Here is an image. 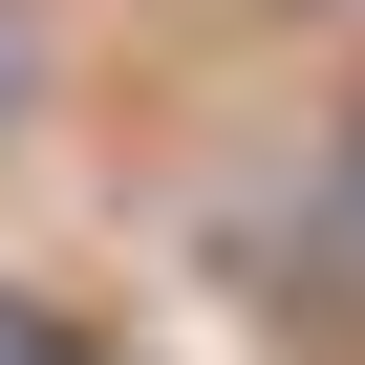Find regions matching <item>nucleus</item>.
I'll return each mask as SVG.
<instances>
[{"instance_id": "1", "label": "nucleus", "mask_w": 365, "mask_h": 365, "mask_svg": "<svg viewBox=\"0 0 365 365\" xmlns=\"http://www.w3.org/2000/svg\"><path fill=\"white\" fill-rule=\"evenodd\" d=\"M0 365H86V344H65V322H43V301H0Z\"/></svg>"}, {"instance_id": "2", "label": "nucleus", "mask_w": 365, "mask_h": 365, "mask_svg": "<svg viewBox=\"0 0 365 365\" xmlns=\"http://www.w3.org/2000/svg\"><path fill=\"white\" fill-rule=\"evenodd\" d=\"M0 108H22V22H0Z\"/></svg>"}]
</instances>
